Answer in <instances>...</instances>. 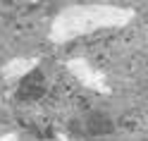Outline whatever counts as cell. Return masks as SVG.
I'll return each instance as SVG.
<instances>
[{"label":"cell","instance_id":"obj_1","mask_svg":"<svg viewBox=\"0 0 148 141\" xmlns=\"http://www.w3.org/2000/svg\"><path fill=\"white\" fill-rule=\"evenodd\" d=\"M134 17L136 12L132 7L122 5H69L55 14L48 39L53 43H69L79 36H88L103 29H122L129 22H134Z\"/></svg>","mask_w":148,"mask_h":141},{"label":"cell","instance_id":"obj_2","mask_svg":"<svg viewBox=\"0 0 148 141\" xmlns=\"http://www.w3.org/2000/svg\"><path fill=\"white\" fill-rule=\"evenodd\" d=\"M67 72L81 84V86H86V89L96 91V93H110L105 74L100 72L98 67H93L86 58H72V60H67Z\"/></svg>","mask_w":148,"mask_h":141},{"label":"cell","instance_id":"obj_3","mask_svg":"<svg viewBox=\"0 0 148 141\" xmlns=\"http://www.w3.org/2000/svg\"><path fill=\"white\" fill-rule=\"evenodd\" d=\"M36 65H38L36 58H14V60L3 65L0 77H3L5 81H22V79H26L36 69Z\"/></svg>","mask_w":148,"mask_h":141},{"label":"cell","instance_id":"obj_4","mask_svg":"<svg viewBox=\"0 0 148 141\" xmlns=\"http://www.w3.org/2000/svg\"><path fill=\"white\" fill-rule=\"evenodd\" d=\"M0 141H19V136H17V134H3Z\"/></svg>","mask_w":148,"mask_h":141},{"label":"cell","instance_id":"obj_5","mask_svg":"<svg viewBox=\"0 0 148 141\" xmlns=\"http://www.w3.org/2000/svg\"><path fill=\"white\" fill-rule=\"evenodd\" d=\"M146 41H148V26H146Z\"/></svg>","mask_w":148,"mask_h":141}]
</instances>
